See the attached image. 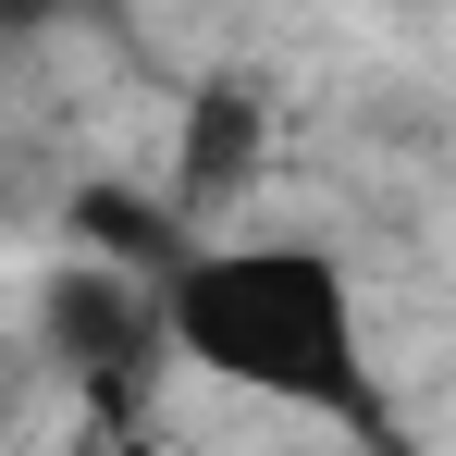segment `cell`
I'll return each mask as SVG.
<instances>
[{"label":"cell","mask_w":456,"mask_h":456,"mask_svg":"<svg viewBox=\"0 0 456 456\" xmlns=\"http://www.w3.org/2000/svg\"><path fill=\"white\" fill-rule=\"evenodd\" d=\"M247 149H259V111H247L234 86H210V99H198V124H185V198L247 185Z\"/></svg>","instance_id":"cell-3"},{"label":"cell","mask_w":456,"mask_h":456,"mask_svg":"<svg viewBox=\"0 0 456 456\" xmlns=\"http://www.w3.org/2000/svg\"><path fill=\"white\" fill-rule=\"evenodd\" d=\"M160 333L198 358V370L247 382V395H284L321 419H370V370H358V308L346 272L321 247H185L160 272Z\"/></svg>","instance_id":"cell-1"},{"label":"cell","mask_w":456,"mask_h":456,"mask_svg":"<svg viewBox=\"0 0 456 456\" xmlns=\"http://www.w3.org/2000/svg\"><path fill=\"white\" fill-rule=\"evenodd\" d=\"M37 321H50V346L75 370H124V358L173 346L160 333V272H124V259H62L37 284Z\"/></svg>","instance_id":"cell-2"},{"label":"cell","mask_w":456,"mask_h":456,"mask_svg":"<svg viewBox=\"0 0 456 456\" xmlns=\"http://www.w3.org/2000/svg\"><path fill=\"white\" fill-rule=\"evenodd\" d=\"M62 0H0V37H25V25H50Z\"/></svg>","instance_id":"cell-4"}]
</instances>
